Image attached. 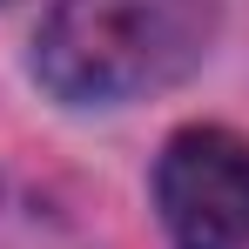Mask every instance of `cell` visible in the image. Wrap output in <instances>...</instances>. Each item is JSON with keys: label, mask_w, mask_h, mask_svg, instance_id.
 <instances>
[{"label": "cell", "mask_w": 249, "mask_h": 249, "mask_svg": "<svg viewBox=\"0 0 249 249\" xmlns=\"http://www.w3.org/2000/svg\"><path fill=\"white\" fill-rule=\"evenodd\" d=\"M155 209L175 249L249 243V142L236 128H182L155 162Z\"/></svg>", "instance_id": "obj_2"}, {"label": "cell", "mask_w": 249, "mask_h": 249, "mask_svg": "<svg viewBox=\"0 0 249 249\" xmlns=\"http://www.w3.org/2000/svg\"><path fill=\"white\" fill-rule=\"evenodd\" d=\"M222 0H54L34 81L68 108H128L189 81L215 47Z\"/></svg>", "instance_id": "obj_1"}]
</instances>
